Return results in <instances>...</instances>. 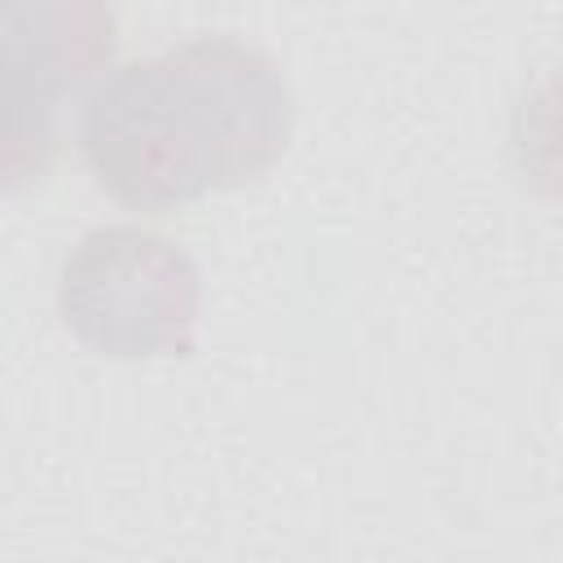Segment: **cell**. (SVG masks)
<instances>
[{
	"instance_id": "obj_1",
	"label": "cell",
	"mask_w": 563,
	"mask_h": 563,
	"mask_svg": "<svg viewBox=\"0 0 563 563\" xmlns=\"http://www.w3.org/2000/svg\"><path fill=\"white\" fill-rule=\"evenodd\" d=\"M295 128L277 62L238 35H194L110 66L79 101L92 180L132 211H176L273 172Z\"/></svg>"
},
{
	"instance_id": "obj_2",
	"label": "cell",
	"mask_w": 563,
	"mask_h": 563,
	"mask_svg": "<svg viewBox=\"0 0 563 563\" xmlns=\"http://www.w3.org/2000/svg\"><path fill=\"white\" fill-rule=\"evenodd\" d=\"M62 325L110 361L189 356L202 312L198 264L141 224L88 229L57 273Z\"/></svg>"
},
{
	"instance_id": "obj_3",
	"label": "cell",
	"mask_w": 563,
	"mask_h": 563,
	"mask_svg": "<svg viewBox=\"0 0 563 563\" xmlns=\"http://www.w3.org/2000/svg\"><path fill=\"white\" fill-rule=\"evenodd\" d=\"M119 18L110 0H0V57L57 106L84 97L114 62Z\"/></svg>"
},
{
	"instance_id": "obj_4",
	"label": "cell",
	"mask_w": 563,
	"mask_h": 563,
	"mask_svg": "<svg viewBox=\"0 0 563 563\" xmlns=\"http://www.w3.org/2000/svg\"><path fill=\"white\" fill-rule=\"evenodd\" d=\"M62 106L0 57V194L44 185L62 154Z\"/></svg>"
}]
</instances>
